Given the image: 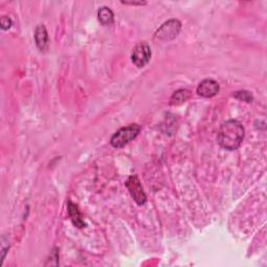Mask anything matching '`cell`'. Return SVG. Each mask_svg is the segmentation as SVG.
Here are the masks:
<instances>
[{
	"mask_svg": "<svg viewBox=\"0 0 267 267\" xmlns=\"http://www.w3.org/2000/svg\"><path fill=\"white\" fill-rule=\"evenodd\" d=\"M35 40H36V44H37L38 48L41 50V52H46L49 45V39H48L46 27L43 24L39 25L37 28H36Z\"/></svg>",
	"mask_w": 267,
	"mask_h": 267,
	"instance_id": "obj_7",
	"label": "cell"
},
{
	"mask_svg": "<svg viewBox=\"0 0 267 267\" xmlns=\"http://www.w3.org/2000/svg\"><path fill=\"white\" fill-rule=\"evenodd\" d=\"M181 28L182 23L178 19L168 20L156 32L155 39L160 41H171L178 37Z\"/></svg>",
	"mask_w": 267,
	"mask_h": 267,
	"instance_id": "obj_3",
	"label": "cell"
},
{
	"mask_svg": "<svg viewBox=\"0 0 267 267\" xmlns=\"http://www.w3.org/2000/svg\"><path fill=\"white\" fill-rule=\"evenodd\" d=\"M151 56L150 47L146 42H140L133 49L132 61L138 68H143L149 62Z\"/></svg>",
	"mask_w": 267,
	"mask_h": 267,
	"instance_id": "obj_4",
	"label": "cell"
},
{
	"mask_svg": "<svg viewBox=\"0 0 267 267\" xmlns=\"http://www.w3.org/2000/svg\"><path fill=\"white\" fill-rule=\"evenodd\" d=\"M125 186L126 188L128 189L129 193H131L132 197L134 198V200L136 201L138 205H143L145 204L146 201V196L145 193H144V190L142 188V185L139 181V178L137 176H131L127 181L125 182Z\"/></svg>",
	"mask_w": 267,
	"mask_h": 267,
	"instance_id": "obj_5",
	"label": "cell"
},
{
	"mask_svg": "<svg viewBox=\"0 0 267 267\" xmlns=\"http://www.w3.org/2000/svg\"><path fill=\"white\" fill-rule=\"evenodd\" d=\"M218 92L219 84L212 78L204 79L203 82H200V84L197 87V94L206 98L213 97L217 94Z\"/></svg>",
	"mask_w": 267,
	"mask_h": 267,
	"instance_id": "obj_6",
	"label": "cell"
},
{
	"mask_svg": "<svg viewBox=\"0 0 267 267\" xmlns=\"http://www.w3.org/2000/svg\"><path fill=\"white\" fill-rule=\"evenodd\" d=\"M98 20L105 26L112 25L114 22V13L107 6H103L98 11Z\"/></svg>",
	"mask_w": 267,
	"mask_h": 267,
	"instance_id": "obj_10",
	"label": "cell"
},
{
	"mask_svg": "<svg viewBox=\"0 0 267 267\" xmlns=\"http://www.w3.org/2000/svg\"><path fill=\"white\" fill-rule=\"evenodd\" d=\"M244 138V127L237 120H228L221 125L217 141L219 145L228 150H236L239 148Z\"/></svg>",
	"mask_w": 267,
	"mask_h": 267,
	"instance_id": "obj_1",
	"label": "cell"
},
{
	"mask_svg": "<svg viewBox=\"0 0 267 267\" xmlns=\"http://www.w3.org/2000/svg\"><path fill=\"white\" fill-rule=\"evenodd\" d=\"M0 24H1L2 30H9L12 26V20L9 17L3 16L1 17V20H0Z\"/></svg>",
	"mask_w": 267,
	"mask_h": 267,
	"instance_id": "obj_12",
	"label": "cell"
},
{
	"mask_svg": "<svg viewBox=\"0 0 267 267\" xmlns=\"http://www.w3.org/2000/svg\"><path fill=\"white\" fill-rule=\"evenodd\" d=\"M122 3H125V4H131V5H142V4H146L145 1H122Z\"/></svg>",
	"mask_w": 267,
	"mask_h": 267,
	"instance_id": "obj_13",
	"label": "cell"
},
{
	"mask_svg": "<svg viewBox=\"0 0 267 267\" xmlns=\"http://www.w3.org/2000/svg\"><path fill=\"white\" fill-rule=\"evenodd\" d=\"M233 96L235 98H237L238 100H241V102H245V103H251L252 99H254V97H252V95H251V93L247 90L236 91L233 94Z\"/></svg>",
	"mask_w": 267,
	"mask_h": 267,
	"instance_id": "obj_11",
	"label": "cell"
},
{
	"mask_svg": "<svg viewBox=\"0 0 267 267\" xmlns=\"http://www.w3.org/2000/svg\"><path fill=\"white\" fill-rule=\"evenodd\" d=\"M140 131L141 126L136 124L122 127L113 135L111 138V145L115 148L124 147L127 143L133 141L139 135Z\"/></svg>",
	"mask_w": 267,
	"mask_h": 267,
	"instance_id": "obj_2",
	"label": "cell"
},
{
	"mask_svg": "<svg viewBox=\"0 0 267 267\" xmlns=\"http://www.w3.org/2000/svg\"><path fill=\"white\" fill-rule=\"evenodd\" d=\"M68 213L71 218V221L73 222V225L76 228L82 229L86 226V223L83 219V216L81 212H79L77 206L74 205L73 203H71V201H68Z\"/></svg>",
	"mask_w": 267,
	"mask_h": 267,
	"instance_id": "obj_8",
	"label": "cell"
},
{
	"mask_svg": "<svg viewBox=\"0 0 267 267\" xmlns=\"http://www.w3.org/2000/svg\"><path fill=\"white\" fill-rule=\"evenodd\" d=\"M191 96V93L189 90L187 89H181L178 90L173 93L171 98H170V105L171 106H179L184 103H186Z\"/></svg>",
	"mask_w": 267,
	"mask_h": 267,
	"instance_id": "obj_9",
	"label": "cell"
}]
</instances>
